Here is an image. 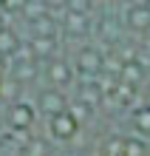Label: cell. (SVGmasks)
Masks as SVG:
<instances>
[{
	"mask_svg": "<svg viewBox=\"0 0 150 156\" xmlns=\"http://www.w3.org/2000/svg\"><path fill=\"white\" fill-rule=\"evenodd\" d=\"M6 60H9V57H6V54H0V77H3V74H6Z\"/></svg>",
	"mask_w": 150,
	"mask_h": 156,
	"instance_id": "cell-6",
	"label": "cell"
},
{
	"mask_svg": "<svg viewBox=\"0 0 150 156\" xmlns=\"http://www.w3.org/2000/svg\"><path fill=\"white\" fill-rule=\"evenodd\" d=\"M48 80H51V82H57V88L62 85L65 80H68V68H65V62H51V68H48Z\"/></svg>",
	"mask_w": 150,
	"mask_h": 156,
	"instance_id": "cell-5",
	"label": "cell"
},
{
	"mask_svg": "<svg viewBox=\"0 0 150 156\" xmlns=\"http://www.w3.org/2000/svg\"><path fill=\"white\" fill-rule=\"evenodd\" d=\"M17 51H20V37H17L9 26H0V54L14 57Z\"/></svg>",
	"mask_w": 150,
	"mask_h": 156,
	"instance_id": "cell-4",
	"label": "cell"
},
{
	"mask_svg": "<svg viewBox=\"0 0 150 156\" xmlns=\"http://www.w3.org/2000/svg\"><path fill=\"white\" fill-rule=\"evenodd\" d=\"M62 108H68L65 105V97L60 94L57 88H45L43 94H40V99H37V111H43V114H57V111H62Z\"/></svg>",
	"mask_w": 150,
	"mask_h": 156,
	"instance_id": "cell-3",
	"label": "cell"
},
{
	"mask_svg": "<svg viewBox=\"0 0 150 156\" xmlns=\"http://www.w3.org/2000/svg\"><path fill=\"white\" fill-rule=\"evenodd\" d=\"M48 131H51L54 139H71V136H77L79 122H77V116H74L68 108H62V111L48 116Z\"/></svg>",
	"mask_w": 150,
	"mask_h": 156,
	"instance_id": "cell-2",
	"label": "cell"
},
{
	"mask_svg": "<svg viewBox=\"0 0 150 156\" xmlns=\"http://www.w3.org/2000/svg\"><path fill=\"white\" fill-rule=\"evenodd\" d=\"M34 119H37V105L26 102V99H14V102L6 105V122L14 133H26L34 128Z\"/></svg>",
	"mask_w": 150,
	"mask_h": 156,
	"instance_id": "cell-1",
	"label": "cell"
}]
</instances>
